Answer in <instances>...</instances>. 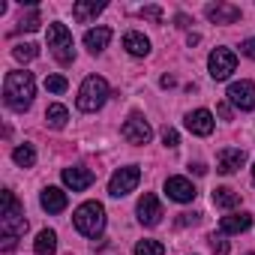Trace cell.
<instances>
[{
    "label": "cell",
    "mask_w": 255,
    "mask_h": 255,
    "mask_svg": "<svg viewBox=\"0 0 255 255\" xmlns=\"http://www.w3.org/2000/svg\"><path fill=\"white\" fill-rule=\"evenodd\" d=\"M33 96H36L33 72H27V69H12V72H6V81H3V99H6L9 108L24 111V108H30Z\"/></svg>",
    "instance_id": "6da1fadb"
},
{
    "label": "cell",
    "mask_w": 255,
    "mask_h": 255,
    "mask_svg": "<svg viewBox=\"0 0 255 255\" xmlns=\"http://www.w3.org/2000/svg\"><path fill=\"white\" fill-rule=\"evenodd\" d=\"M0 228H3V237L15 240L27 231V219H24V207L15 201V195L6 189L3 192V213H0Z\"/></svg>",
    "instance_id": "7a4b0ae2"
},
{
    "label": "cell",
    "mask_w": 255,
    "mask_h": 255,
    "mask_svg": "<svg viewBox=\"0 0 255 255\" xmlns=\"http://www.w3.org/2000/svg\"><path fill=\"white\" fill-rule=\"evenodd\" d=\"M72 222L75 228L84 234V237H96L102 228H105V207L99 201H84L75 213H72Z\"/></svg>",
    "instance_id": "3957f363"
},
{
    "label": "cell",
    "mask_w": 255,
    "mask_h": 255,
    "mask_svg": "<svg viewBox=\"0 0 255 255\" xmlns=\"http://www.w3.org/2000/svg\"><path fill=\"white\" fill-rule=\"evenodd\" d=\"M48 48H51V54H54V60L57 63H72L75 60V48H72V33H69V27L66 24H48Z\"/></svg>",
    "instance_id": "277c9868"
},
{
    "label": "cell",
    "mask_w": 255,
    "mask_h": 255,
    "mask_svg": "<svg viewBox=\"0 0 255 255\" xmlns=\"http://www.w3.org/2000/svg\"><path fill=\"white\" fill-rule=\"evenodd\" d=\"M105 96H108V84H105V78H99V75H87L84 84H81V90H78V108H81V111H96V108L105 102Z\"/></svg>",
    "instance_id": "5b68a950"
},
{
    "label": "cell",
    "mask_w": 255,
    "mask_h": 255,
    "mask_svg": "<svg viewBox=\"0 0 255 255\" xmlns=\"http://www.w3.org/2000/svg\"><path fill=\"white\" fill-rule=\"evenodd\" d=\"M138 180H141V171H138V165L117 168V171L111 174V180H108V195H114V198H120V195H129V192L138 186Z\"/></svg>",
    "instance_id": "8992f818"
},
{
    "label": "cell",
    "mask_w": 255,
    "mask_h": 255,
    "mask_svg": "<svg viewBox=\"0 0 255 255\" xmlns=\"http://www.w3.org/2000/svg\"><path fill=\"white\" fill-rule=\"evenodd\" d=\"M207 66H210V75H213L216 81H225V78L237 69V57H234V51H228V48H213L210 57H207Z\"/></svg>",
    "instance_id": "52a82bcc"
},
{
    "label": "cell",
    "mask_w": 255,
    "mask_h": 255,
    "mask_svg": "<svg viewBox=\"0 0 255 255\" xmlns=\"http://www.w3.org/2000/svg\"><path fill=\"white\" fill-rule=\"evenodd\" d=\"M120 132H123V138L129 141V144H147L150 135H153V132H150V123H147L138 111L129 114V120L123 123V129H120Z\"/></svg>",
    "instance_id": "ba28073f"
},
{
    "label": "cell",
    "mask_w": 255,
    "mask_h": 255,
    "mask_svg": "<svg viewBox=\"0 0 255 255\" xmlns=\"http://www.w3.org/2000/svg\"><path fill=\"white\" fill-rule=\"evenodd\" d=\"M228 102L237 105L240 111H252L255 108V84L252 81H234L228 87Z\"/></svg>",
    "instance_id": "9c48e42d"
},
{
    "label": "cell",
    "mask_w": 255,
    "mask_h": 255,
    "mask_svg": "<svg viewBox=\"0 0 255 255\" xmlns=\"http://www.w3.org/2000/svg\"><path fill=\"white\" fill-rule=\"evenodd\" d=\"M162 216H165V213H162L159 198H156L153 192H144V195L138 198V219H141L144 225H159Z\"/></svg>",
    "instance_id": "30bf717a"
},
{
    "label": "cell",
    "mask_w": 255,
    "mask_h": 255,
    "mask_svg": "<svg viewBox=\"0 0 255 255\" xmlns=\"http://www.w3.org/2000/svg\"><path fill=\"white\" fill-rule=\"evenodd\" d=\"M165 195H168L171 201L186 204V201H192V198L198 195V189H195L186 177H168V180H165Z\"/></svg>",
    "instance_id": "8fae6325"
},
{
    "label": "cell",
    "mask_w": 255,
    "mask_h": 255,
    "mask_svg": "<svg viewBox=\"0 0 255 255\" xmlns=\"http://www.w3.org/2000/svg\"><path fill=\"white\" fill-rule=\"evenodd\" d=\"M186 129L192 132V135H210L213 132V114L207 111V108H195V111H189L186 114Z\"/></svg>",
    "instance_id": "7c38bea8"
},
{
    "label": "cell",
    "mask_w": 255,
    "mask_h": 255,
    "mask_svg": "<svg viewBox=\"0 0 255 255\" xmlns=\"http://www.w3.org/2000/svg\"><path fill=\"white\" fill-rule=\"evenodd\" d=\"M243 162H246V153H243L240 147H225V150H219V156H216V171H219V174H234Z\"/></svg>",
    "instance_id": "4fadbf2b"
},
{
    "label": "cell",
    "mask_w": 255,
    "mask_h": 255,
    "mask_svg": "<svg viewBox=\"0 0 255 255\" xmlns=\"http://www.w3.org/2000/svg\"><path fill=\"white\" fill-rule=\"evenodd\" d=\"M204 15H207L213 24H234V21L240 18V9L231 6V3H210V6L204 9Z\"/></svg>",
    "instance_id": "5bb4252c"
},
{
    "label": "cell",
    "mask_w": 255,
    "mask_h": 255,
    "mask_svg": "<svg viewBox=\"0 0 255 255\" xmlns=\"http://www.w3.org/2000/svg\"><path fill=\"white\" fill-rule=\"evenodd\" d=\"M39 204H42L48 213H60V210H66L69 198H66V192H63V189H57V186H45V189H42Z\"/></svg>",
    "instance_id": "9a60e30c"
},
{
    "label": "cell",
    "mask_w": 255,
    "mask_h": 255,
    "mask_svg": "<svg viewBox=\"0 0 255 255\" xmlns=\"http://www.w3.org/2000/svg\"><path fill=\"white\" fill-rule=\"evenodd\" d=\"M63 183L72 189V192H81L93 183V171L87 168H63Z\"/></svg>",
    "instance_id": "2e32d148"
},
{
    "label": "cell",
    "mask_w": 255,
    "mask_h": 255,
    "mask_svg": "<svg viewBox=\"0 0 255 255\" xmlns=\"http://www.w3.org/2000/svg\"><path fill=\"white\" fill-rule=\"evenodd\" d=\"M123 48L129 51L132 57H147L150 54V39L144 36V33H135V30H129L123 36Z\"/></svg>",
    "instance_id": "e0dca14e"
},
{
    "label": "cell",
    "mask_w": 255,
    "mask_h": 255,
    "mask_svg": "<svg viewBox=\"0 0 255 255\" xmlns=\"http://www.w3.org/2000/svg\"><path fill=\"white\" fill-rule=\"evenodd\" d=\"M252 225V216L249 213H231V216H222L219 219V231L222 234H240Z\"/></svg>",
    "instance_id": "ac0fdd59"
},
{
    "label": "cell",
    "mask_w": 255,
    "mask_h": 255,
    "mask_svg": "<svg viewBox=\"0 0 255 255\" xmlns=\"http://www.w3.org/2000/svg\"><path fill=\"white\" fill-rule=\"evenodd\" d=\"M102 9H105V3H96V0H78V3L72 6V18L81 21V24H87V21L96 18Z\"/></svg>",
    "instance_id": "d6986e66"
},
{
    "label": "cell",
    "mask_w": 255,
    "mask_h": 255,
    "mask_svg": "<svg viewBox=\"0 0 255 255\" xmlns=\"http://www.w3.org/2000/svg\"><path fill=\"white\" fill-rule=\"evenodd\" d=\"M108 42H111V30L108 27H93V30L84 33V45H87L90 54H99Z\"/></svg>",
    "instance_id": "ffe728a7"
},
{
    "label": "cell",
    "mask_w": 255,
    "mask_h": 255,
    "mask_svg": "<svg viewBox=\"0 0 255 255\" xmlns=\"http://www.w3.org/2000/svg\"><path fill=\"white\" fill-rule=\"evenodd\" d=\"M213 204L222 207V210H231V207L240 204V195H237L234 189H228V186H216V189H213Z\"/></svg>",
    "instance_id": "44dd1931"
},
{
    "label": "cell",
    "mask_w": 255,
    "mask_h": 255,
    "mask_svg": "<svg viewBox=\"0 0 255 255\" xmlns=\"http://www.w3.org/2000/svg\"><path fill=\"white\" fill-rule=\"evenodd\" d=\"M33 249H36V255H54L57 252V234L54 231H39V237H36V243H33Z\"/></svg>",
    "instance_id": "7402d4cb"
},
{
    "label": "cell",
    "mask_w": 255,
    "mask_h": 255,
    "mask_svg": "<svg viewBox=\"0 0 255 255\" xmlns=\"http://www.w3.org/2000/svg\"><path fill=\"white\" fill-rule=\"evenodd\" d=\"M45 120H48V126H51V129H63V126H66V120H69V111H66V105H60V102L48 105V111H45Z\"/></svg>",
    "instance_id": "603a6c76"
},
{
    "label": "cell",
    "mask_w": 255,
    "mask_h": 255,
    "mask_svg": "<svg viewBox=\"0 0 255 255\" xmlns=\"http://www.w3.org/2000/svg\"><path fill=\"white\" fill-rule=\"evenodd\" d=\"M12 159H15V165H21V168H30V165L36 162V150H33L30 144H21V147H15Z\"/></svg>",
    "instance_id": "cb8c5ba5"
},
{
    "label": "cell",
    "mask_w": 255,
    "mask_h": 255,
    "mask_svg": "<svg viewBox=\"0 0 255 255\" xmlns=\"http://www.w3.org/2000/svg\"><path fill=\"white\" fill-rule=\"evenodd\" d=\"M36 54H39V48H36L33 42H21V45H15V48H12V57H15V60H21V63H30Z\"/></svg>",
    "instance_id": "d4e9b609"
},
{
    "label": "cell",
    "mask_w": 255,
    "mask_h": 255,
    "mask_svg": "<svg viewBox=\"0 0 255 255\" xmlns=\"http://www.w3.org/2000/svg\"><path fill=\"white\" fill-rule=\"evenodd\" d=\"M135 255H165V246L159 240H138L135 243Z\"/></svg>",
    "instance_id": "484cf974"
},
{
    "label": "cell",
    "mask_w": 255,
    "mask_h": 255,
    "mask_svg": "<svg viewBox=\"0 0 255 255\" xmlns=\"http://www.w3.org/2000/svg\"><path fill=\"white\" fill-rule=\"evenodd\" d=\"M39 24H42V15H39V9H30L27 15H21V21H18V30H27V33H33V30H39Z\"/></svg>",
    "instance_id": "4316f807"
},
{
    "label": "cell",
    "mask_w": 255,
    "mask_h": 255,
    "mask_svg": "<svg viewBox=\"0 0 255 255\" xmlns=\"http://www.w3.org/2000/svg\"><path fill=\"white\" fill-rule=\"evenodd\" d=\"M45 87H48L51 93H63L69 84H66V78H63V75H48V78H45Z\"/></svg>",
    "instance_id": "83f0119b"
},
{
    "label": "cell",
    "mask_w": 255,
    "mask_h": 255,
    "mask_svg": "<svg viewBox=\"0 0 255 255\" xmlns=\"http://www.w3.org/2000/svg\"><path fill=\"white\" fill-rule=\"evenodd\" d=\"M210 249H213V255H228L225 237H222V234H213V237H210Z\"/></svg>",
    "instance_id": "f1b7e54d"
},
{
    "label": "cell",
    "mask_w": 255,
    "mask_h": 255,
    "mask_svg": "<svg viewBox=\"0 0 255 255\" xmlns=\"http://www.w3.org/2000/svg\"><path fill=\"white\" fill-rule=\"evenodd\" d=\"M162 144L165 147H177L180 144V138H177V132L171 129V126H165V129H162Z\"/></svg>",
    "instance_id": "f546056e"
},
{
    "label": "cell",
    "mask_w": 255,
    "mask_h": 255,
    "mask_svg": "<svg viewBox=\"0 0 255 255\" xmlns=\"http://www.w3.org/2000/svg\"><path fill=\"white\" fill-rule=\"evenodd\" d=\"M141 18H150V21H162V9H159V6H144V9H141Z\"/></svg>",
    "instance_id": "4dcf8cb0"
},
{
    "label": "cell",
    "mask_w": 255,
    "mask_h": 255,
    "mask_svg": "<svg viewBox=\"0 0 255 255\" xmlns=\"http://www.w3.org/2000/svg\"><path fill=\"white\" fill-rule=\"evenodd\" d=\"M240 51H243L246 57H252V60H255V39H246V42L240 45Z\"/></svg>",
    "instance_id": "1f68e13d"
},
{
    "label": "cell",
    "mask_w": 255,
    "mask_h": 255,
    "mask_svg": "<svg viewBox=\"0 0 255 255\" xmlns=\"http://www.w3.org/2000/svg\"><path fill=\"white\" fill-rule=\"evenodd\" d=\"M189 222H198V213H180L177 225H189Z\"/></svg>",
    "instance_id": "d6a6232c"
},
{
    "label": "cell",
    "mask_w": 255,
    "mask_h": 255,
    "mask_svg": "<svg viewBox=\"0 0 255 255\" xmlns=\"http://www.w3.org/2000/svg\"><path fill=\"white\" fill-rule=\"evenodd\" d=\"M195 174H207V165H201V162H195V165H189Z\"/></svg>",
    "instance_id": "836d02e7"
},
{
    "label": "cell",
    "mask_w": 255,
    "mask_h": 255,
    "mask_svg": "<svg viewBox=\"0 0 255 255\" xmlns=\"http://www.w3.org/2000/svg\"><path fill=\"white\" fill-rule=\"evenodd\" d=\"M252 183H255V165H252Z\"/></svg>",
    "instance_id": "e575fe53"
},
{
    "label": "cell",
    "mask_w": 255,
    "mask_h": 255,
    "mask_svg": "<svg viewBox=\"0 0 255 255\" xmlns=\"http://www.w3.org/2000/svg\"><path fill=\"white\" fill-rule=\"evenodd\" d=\"M246 255H255V252H246Z\"/></svg>",
    "instance_id": "d590c367"
}]
</instances>
